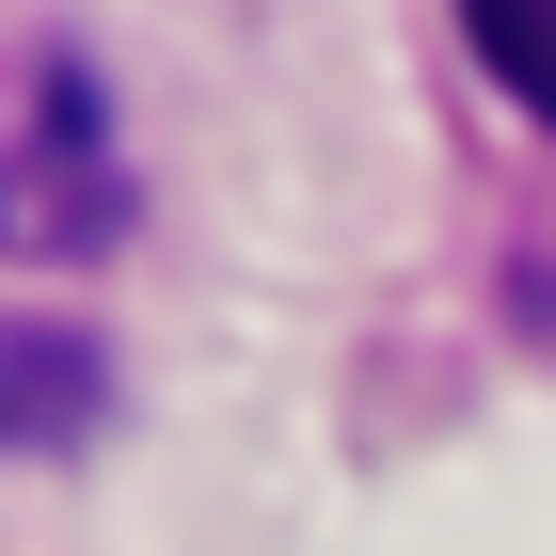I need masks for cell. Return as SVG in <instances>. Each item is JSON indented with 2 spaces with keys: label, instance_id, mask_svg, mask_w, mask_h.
Masks as SVG:
<instances>
[{
  "label": "cell",
  "instance_id": "obj_2",
  "mask_svg": "<svg viewBox=\"0 0 556 556\" xmlns=\"http://www.w3.org/2000/svg\"><path fill=\"white\" fill-rule=\"evenodd\" d=\"M96 414H112V366L48 318H0V445H80Z\"/></svg>",
  "mask_w": 556,
  "mask_h": 556
},
{
  "label": "cell",
  "instance_id": "obj_3",
  "mask_svg": "<svg viewBox=\"0 0 556 556\" xmlns=\"http://www.w3.org/2000/svg\"><path fill=\"white\" fill-rule=\"evenodd\" d=\"M462 33H477V64L556 128V0H462Z\"/></svg>",
  "mask_w": 556,
  "mask_h": 556
},
{
  "label": "cell",
  "instance_id": "obj_1",
  "mask_svg": "<svg viewBox=\"0 0 556 556\" xmlns=\"http://www.w3.org/2000/svg\"><path fill=\"white\" fill-rule=\"evenodd\" d=\"M128 239V143H112V96H96L80 48H33L0 80V255L80 270Z\"/></svg>",
  "mask_w": 556,
  "mask_h": 556
}]
</instances>
